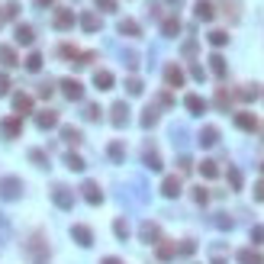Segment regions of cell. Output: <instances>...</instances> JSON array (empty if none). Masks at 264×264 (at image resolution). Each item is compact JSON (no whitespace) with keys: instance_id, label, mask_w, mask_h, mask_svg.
<instances>
[{"instance_id":"6da1fadb","label":"cell","mask_w":264,"mask_h":264,"mask_svg":"<svg viewBox=\"0 0 264 264\" xmlns=\"http://www.w3.org/2000/svg\"><path fill=\"white\" fill-rule=\"evenodd\" d=\"M26 258H29V264H49V242L42 232H32L26 239Z\"/></svg>"},{"instance_id":"7a4b0ae2","label":"cell","mask_w":264,"mask_h":264,"mask_svg":"<svg viewBox=\"0 0 264 264\" xmlns=\"http://www.w3.org/2000/svg\"><path fill=\"white\" fill-rule=\"evenodd\" d=\"M0 197H4V200H20L23 197V181L13 178V174H10V178H4V181H0Z\"/></svg>"},{"instance_id":"3957f363","label":"cell","mask_w":264,"mask_h":264,"mask_svg":"<svg viewBox=\"0 0 264 264\" xmlns=\"http://www.w3.org/2000/svg\"><path fill=\"white\" fill-rule=\"evenodd\" d=\"M52 200H55L58 209H71L74 206V193L68 190L65 184H55V187H52Z\"/></svg>"},{"instance_id":"277c9868","label":"cell","mask_w":264,"mask_h":264,"mask_svg":"<svg viewBox=\"0 0 264 264\" xmlns=\"http://www.w3.org/2000/svg\"><path fill=\"white\" fill-rule=\"evenodd\" d=\"M74 23H77V16H74V10H68V7L65 10H55V16H52V26H55L58 32H68Z\"/></svg>"},{"instance_id":"5b68a950","label":"cell","mask_w":264,"mask_h":264,"mask_svg":"<svg viewBox=\"0 0 264 264\" xmlns=\"http://www.w3.org/2000/svg\"><path fill=\"white\" fill-rule=\"evenodd\" d=\"M23 132V122H20V116H7L4 122H0V139H7V142H13L16 136Z\"/></svg>"},{"instance_id":"8992f818","label":"cell","mask_w":264,"mask_h":264,"mask_svg":"<svg viewBox=\"0 0 264 264\" xmlns=\"http://www.w3.org/2000/svg\"><path fill=\"white\" fill-rule=\"evenodd\" d=\"M61 94H65L68 100H81L84 97V84L77 81V77H65V81H61Z\"/></svg>"},{"instance_id":"52a82bcc","label":"cell","mask_w":264,"mask_h":264,"mask_svg":"<svg viewBox=\"0 0 264 264\" xmlns=\"http://www.w3.org/2000/svg\"><path fill=\"white\" fill-rule=\"evenodd\" d=\"M110 113H113L110 119H113V126H116V129H126V126H129V103H122V100L113 103Z\"/></svg>"},{"instance_id":"ba28073f","label":"cell","mask_w":264,"mask_h":264,"mask_svg":"<svg viewBox=\"0 0 264 264\" xmlns=\"http://www.w3.org/2000/svg\"><path fill=\"white\" fill-rule=\"evenodd\" d=\"M13 36H16V46H32V42H36V29H32L29 23H20Z\"/></svg>"},{"instance_id":"9c48e42d","label":"cell","mask_w":264,"mask_h":264,"mask_svg":"<svg viewBox=\"0 0 264 264\" xmlns=\"http://www.w3.org/2000/svg\"><path fill=\"white\" fill-rule=\"evenodd\" d=\"M71 239L81 245V248H91V245H94V232H91L87 226H74V229H71Z\"/></svg>"},{"instance_id":"30bf717a","label":"cell","mask_w":264,"mask_h":264,"mask_svg":"<svg viewBox=\"0 0 264 264\" xmlns=\"http://www.w3.org/2000/svg\"><path fill=\"white\" fill-rule=\"evenodd\" d=\"M184 107H187L193 116H203V113H206V100H203V97H197V94H187V97H184Z\"/></svg>"},{"instance_id":"8fae6325","label":"cell","mask_w":264,"mask_h":264,"mask_svg":"<svg viewBox=\"0 0 264 264\" xmlns=\"http://www.w3.org/2000/svg\"><path fill=\"white\" fill-rule=\"evenodd\" d=\"M139 235H142V242H148V245L161 242V229H158V223H142V229H139Z\"/></svg>"},{"instance_id":"7c38bea8","label":"cell","mask_w":264,"mask_h":264,"mask_svg":"<svg viewBox=\"0 0 264 264\" xmlns=\"http://www.w3.org/2000/svg\"><path fill=\"white\" fill-rule=\"evenodd\" d=\"M84 200H87V203H94V206H100L103 203V193H100V187H97V184L94 181H84Z\"/></svg>"},{"instance_id":"4fadbf2b","label":"cell","mask_w":264,"mask_h":264,"mask_svg":"<svg viewBox=\"0 0 264 264\" xmlns=\"http://www.w3.org/2000/svg\"><path fill=\"white\" fill-rule=\"evenodd\" d=\"M36 126H39V129H55V126H58V113H55V110L36 113Z\"/></svg>"},{"instance_id":"5bb4252c","label":"cell","mask_w":264,"mask_h":264,"mask_svg":"<svg viewBox=\"0 0 264 264\" xmlns=\"http://www.w3.org/2000/svg\"><path fill=\"white\" fill-rule=\"evenodd\" d=\"M197 142L203 145V148H213V145L219 142V129H216V126H203V129H200V139H197Z\"/></svg>"},{"instance_id":"9a60e30c","label":"cell","mask_w":264,"mask_h":264,"mask_svg":"<svg viewBox=\"0 0 264 264\" xmlns=\"http://www.w3.org/2000/svg\"><path fill=\"white\" fill-rule=\"evenodd\" d=\"M116 29H119V36H129V39L142 36V26H139L136 20H119V23H116Z\"/></svg>"},{"instance_id":"2e32d148","label":"cell","mask_w":264,"mask_h":264,"mask_svg":"<svg viewBox=\"0 0 264 264\" xmlns=\"http://www.w3.org/2000/svg\"><path fill=\"white\" fill-rule=\"evenodd\" d=\"M0 65H4V68H13V65H20V55H16V46H0Z\"/></svg>"},{"instance_id":"e0dca14e","label":"cell","mask_w":264,"mask_h":264,"mask_svg":"<svg viewBox=\"0 0 264 264\" xmlns=\"http://www.w3.org/2000/svg\"><path fill=\"white\" fill-rule=\"evenodd\" d=\"M193 13H197V20H203V23H209V20L216 16V10H213V4H209V0H197Z\"/></svg>"},{"instance_id":"ac0fdd59","label":"cell","mask_w":264,"mask_h":264,"mask_svg":"<svg viewBox=\"0 0 264 264\" xmlns=\"http://www.w3.org/2000/svg\"><path fill=\"white\" fill-rule=\"evenodd\" d=\"M164 81H168V87H184V71L178 65H168L164 68Z\"/></svg>"},{"instance_id":"d6986e66","label":"cell","mask_w":264,"mask_h":264,"mask_svg":"<svg viewBox=\"0 0 264 264\" xmlns=\"http://www.w3.org/2000/svg\"><path fill=\"white\" fill-rule=\"evenodd\" d=\"M235 126L245 132H254L258 129V119H254V113H235Z\"/></svg>"},{"instance_id":"ffe728a7","label":"cell","mask_w":264,"mask_h":264,"mask_svg":"<svg viewBox=\"0 0 264 264\" xmlns=\"http://www.w3.org/2000/svg\"><path fill=\"white\" fill-rule=\"evenodd\" d=\"M81 26H84V32H97V29L103 26V20H100L97 13H91V10H87V13H81Z\"/></svg>"},{"instance_id":"44dd1931","label":"cell","mask_w":264,"mask_h":264,"mask_svg":"<svg viewBox=\"0 0 264 264\" xmlns=\"http://www.w3.org/2000/svg\"><path fill=\"white\" fill-rule=\"evenodd\" d=\"M142 161H145V168H148V171H161V155H158V152H155V148H152V145H148V148H145Z\"/></svg>"},{"instance_id":"7402d4cb","label":"cell","mask_w":264,"mask_h":264,"mask_svg":"<svg viewBox=\"0 0 264 264\" xmlns=\"http://www.w3.org/2000/svg\"><path fill=\"white\" fill-rule=\"evenodd\" d=\"M94 87H97V91H110V87H113V74L103 71V68H100V71H94Z\"/></svg>"},{"instance_id":"603a6c76","label":"cell","mask_w":264,"mask_h":264,"mask_svg":"<svg viewBox=\"0 0 264 264\" xmlns=\"http://www.w3.org/2000/svg\"><path fill=\"white\" fill-rule=\"evenodd\" d=\"M29 161L36 164V168H42V171H49L52 164H49V155L42 152V148H29Z\"/></svg>"},{"instance_id":"cb8c5ba5","label":"cell","mask_w":264,"mask_h":264,"mask_svg":"<svg viewBox=\"0 0 264 264\" xmlns=\"http://www.w3.org/2000/svg\"><path fill=\"white\" fill-rule=\"evenodd\" d=\"M209 71H213L216 77H226V58L219 55V52H213V55H209Z\"/></svg>"},{"instance_id":"d4e9b609","label":"cell","mask_w":264,"mask_h":264,"mask_svg":"<svg viewBox=\"0 0 264 264\" xmlns=\"http://www.w3.org/2000/svg\"><path fill=\"white\" fill-rule=\"evenodd\" d=\"M13 110L16 113H29L32 110V97L29 94H13Z\"/></svg>"},{"instance_id":"484cf974","label":"cell","mask_w":264,"mask_h":264,"mask_svg":"<svg viewBox=\"0 0 264 264\" xmlns=\"http://www.w3.org/2000/svg\"><path fill=\"white\" fill-rule=\"evenodd\" d=\"M171 142L178 145V148L187 145L190 142V139H187V126H181V122H178V126H171Z\"/></svg>"},{"instance_id":"4316f807","label":"cell","mask_w":264,"mask_h":264,"mask_svg":"<svg viewBox=\"0 0 264 264\" xmlns=\"http://www.w3.org/2000/svg\"><path fill=\"white\" fill-rule=\"evenodd\" d=\"M161 193L174 200V197L181 193V178H164V184H161Z\"/></svg>"},{"instance_id":"83f0119b","label":"cell","mask_w":264,"mask_h":264,"mask_svg":"<svg viewBox=\"0 0 264 264\" xmlns=\"http://www.w3.org/2000/svg\"><path fill=\"white\" fill-rule=\"evenodd\" d=\"M119 58H122V65H126L129 71H136L139 61H142V58H139V52H132V49H122V52H119Z\"/></svg>"},{"instance_id":"f1b7e54d","label":"cell","mask_w":264,"mask_h":264,"mask_svg":"<svg viewBox=\"0 0 264 264\" xmlns=\"http://www.w3.org/2000/svg\"><path fill=\"white\" fill-rule=\"evenodd\" d=\"M161 32H164L168 39H174V36L181 32V20H178V16H168V20L161 23Z\"/></svg>"},{"instance_id":"f546056e","label":"cell","mask_w":264,"mask_h":264,"mask_svg":"<svg viewBox=\"0 0 264 264\" xmlns=\"http://www.w3.org/2000/svg\"><path fill=\"white\" fill-rule=\"evenodd\" d=\"M61 139H65L68 145H77L84 136H81V129H74V126H65V129H61Z\"/></svg>"},{"instance_id":"4dcf8cb0","label":"cell","mask_w":264,"mask_h":264,"mask_svg":"<svg viewBox=\"0 0 264 264\" xmlns=\"http://www.w3.org/2000/svg\"><path fill=\"white\" fill-rule=\"evenodd\" d=\"M235 97H239V100H245V103H251L254 97H258V84H245L242 91H235Z\"/></svg>"},{"instance_id":"1f68e13d","label":"cell","mask_w":264,"mask_h":264,"mask_svg":"<svg viewBox=\"0 0 264 264\" xmlns=\"http://www.w3.org/2000/svg\"><path fill=\"white\" fill-rule=\"evenodd\" d=\"M200 174H203L206 181H213V178H219V164H216V161H209V158H206V161L200 164Z\"/></svg>"},{"instance_id":"d6a6232c","label":"cell","mask_w":264,"mask_h":264,"mask_svg":"<svg viewBox=\"0 0 264 264\" xmlns=\"http://www.w3.org/2000/svg\"><path fill=\"white\" fill-rule=\"evenodd\" d=\"M158 122V107H145V113H142V129H152Z\"/></svg>"},{"instance_id":"836d02e7","label":"cell","mask_w":264,"mask_h":264,"mask_svg":"<svg viewBox=\"0 0 264 264\" xmlns=\"http://www.w3.org/2000/svg\"><path fill=\"white\" fill-rule=\"evenodd\" d=\"M107 155L113 158V161H122V158H126V148H122V142H110V148H107Z\"/></svg>"},{"instance_id":"e575fe53","label":"cell","mask_w":264,"mask_h":264,"mask_svg":"<svg viewBox=\"0 0 264 264\" xmlns=\"http://www.w3.org/2000/svg\"><path fill=\"white\" fill-rule=\"evenodd\" d=\"M239 261H242V264H261V254L251 251V248H242V251H239Z\"/></svg>"},{"instance_id":"d590c367","label":"cell","mask_w":264,"mask_h":264,"mask_svg":"<svg viewBox=\"0 0 264 264\" xmlns=\"http://www.w3.org/2000/svg\"><path fill=\"white\" fill-rule=\"evenodd\" d=\"M65 164H68L71 171H84V158H81V155H74V152H68V155H65Z\"/></svg>"},{"instance_id":"8d00e7d4","label":"cell","mask_w":264,"mask_h":264,"mask_svg":"<svg viewBox=\"0 0 264 264\" xmlns=\"http://www.w3.org/2000/svg\"><path fill=\"white\" fill-rule=\"evenodd\" d=\"M10 232H13V226H10V219H7L4 213H0V245H4L7 239H10Z\"/></svg>"},{"instance_id":"74e56055","label":"cell","mask_w":264,"mask_h":264,"mask_svg":"<svg viewBox=\"0 0 264 264\" xmlns=\"http://www.w3.org/2000/svg\"><path fill=\"white\" fill-rule=\"evenodd\" d=\"M226 42H229V32H223V29H213V32H209V46H226Z\"/></svg>"},{"instance_id":"f35d334b","label":"cell","mask_w":264,"mask_h":264,"mask_svg":"<svg viewBox=\"0 0 264 264\" xmlns=\"http://www.w3.org/2000/svg\"><path fill=\"white\" fill-rule=\"evenodd\" d=\"M39 68H42V55H39V52H32V55L26 58V71H32V74H36Z\"/></svg>"},{"instance_id":"ab89813d","label":"cell","mask_w":264,"mask_h":264,"mask_svg":"<svg viewBox=\"0 0 264 264\" xmlns=\"http://www.w3.org/2000/svg\"><path fill=\"white\" fill-rule=\"evenodd\" d=\"M126 91H129L132 97H139V94H142V91H145V84H142V81H139V77H129V81H126Z\"/></svg>"},{"instance_id":"60d3db41","label":"cell","mask_w":264,"mask_h":264,"mask_svg":"<svg viewBox=\"0 0 264 264\" xmlns=\"http://www.w3.org/2000/svg\"><path fill=\"white\" fill-rule=\"evenodd\" d=\"M84 119L97 122V119H100V107H97V103H87V107H84Z\"/></svg>"},{"instance_id":"b9f144b4","label":"cell","mask_w":264,"mask_h":264,"mask_svg":"<svg viewBox=\"0 0 264 264\" xmlns=\"http://www.w3.org/2000/svg\"><path fill=\"white\" fill-rule=\"evenodd\" d=\"M113 232H116L119 239H129V226H126V219H116V223H113Z\"/></svg>"},{"instance_id":"7bdbcfd3","label":"cell","mask_w":264,"mask_h":264,"mask_svg":"<svg viewBox=\"0 0 264 264\" xmlns=\"http://www.w3.org/2000/svg\"><path fill=\"white\" fill-rule=\"evenodd\" d=\"M181 52H184V58H193V55H197V39H187Z\"/></svg>"},{"instance_id":"ee69618b","label":"cell","mask_w":264,"mask_h":264,"mask_svg":"<svg viewBox=\"0 0 264 264\" xmlns=\"http://www.w3.org/2000/svg\"><path fill=\"white\" fill-rule=\"evenodd\" d=\"M58 55H61V58H77L81 52H77L74 46H58Z\"/></svg>"},{"instance_id":"f6af8a7d","label":"cell","mask_w":264,"mask_h":264,"mask_svg":"<svg viewBox=\"0 0 264 264\" xmlns=\"http://www.w3.org/2000/svg\"><path fill=\"white\" fill-rule=\"evenodd\" d=\"M174 251H178V248H174V245H158V258H161V261H168Z\"/></svg>"},{"instance_id":"bcb514c9","label":"cell","mask_w":264,"mask_h":264,"mask_svg":"<svg viewBox=\"0 0 264 264\" xmlns=\"http://www.w3.org/2000/svg\"><path fill=\"white\" fill-rule=\"evenodd\" d=\"M229 184H232L235 190L242 187V174H239V168H229Z\"/></svg>"},{"instance_id":"7dc6e473","label":"cell","mask_w":264,"mask_h":264,"mask_svg":"<svg viewBox=\"0 0 264 264\" xmlns=\"http://www.w3.org/2000/svg\"><path fill=\"white\" fill-rule=\"evenodd\" d=\"M52 94H55V84H52V81H46V84L39 87V97H42V100H49Z\"/></svg>"},{"instance_id":"c3c4849f","label":"cell","mask_w":264,"mask_h":264,"mask_svg":"<svg viewBox=\"0 0 264 264\" xmlns=\"http://www.w3.org/2000/svg\"><path fill=\"white\" fill-rule=\"evenodd\" d=\"M193 200H197V203H206V200H209L206 187H193Z\"/></svg>"},{"instance_id":"681fc988","label":"cell","mask_w":264,"mask_h":264,"mask_svg":"<svg viewBox=\"0 0 264 264\" xmlns=\"http://www.w3.org/2000/svg\"><path fill=\"white\" fill-rule=\"evenodd\" d=\"M4 10H7V16H10V20H13V16H20V10H23V7L16 4V0H10V4H7Z\"/></svg>"},{"instance_id":"f907efd6","label":"cell","mask_w":264,"mask_h":264,"mask_svg":"<svg viewBox=\"0 0 264 264\" xmlns=\"http://www.w3.org/2000/svg\"><path fill=\"white\" fill-rule=\"evenodd\" d=\"M216 107H219V110H229V94H226V91L216 94Z\"/></svg>"},{"instance_id":"816d5d0a","label":"cell","mask_w":264,"mask_h":264,"mask_svg":"<svg viewBox=\"0 0 264 264\" xmlns=\"http://www.w3.org/2000/svg\"><path fill=\"white\" fill-rule=\"evenodd\" d=\"M97 7L107 10V13H113V10H116V0H97Z\"/></svg>"},{"instance_id":"f5cc1de1","label":"cell","mask_w":264,"mask_h":264,"mask_svg":"<svg viewBox=\"0 0 264 264\" xmlns=\"http://www.w3.org/2000/svg\"><path fill=\"white\" fill-rule=\"evenodd\" d=\"M216 226H219V229H232V219H229L226 213H219V216H216Z\"/></svg>"},{"instance_id":"db71d44e","label":"cell","mask_w":264,"mask_h":264,"mask_svg":"<svg viewBox=\"0 0 264 264\" xmlns=\"http://www.w3.org/2000/svg\"><path fill=\"white\" fill-rule=\"evenodd\" d=\"M178 251H181V254H193V251H197V242H190V239H187V242H184Z\"/></svg>"},{"instance_id":"11a10c76","label":"cell","mask_w":264,"mask_h":264,"mask_svg":"<svg viewBox=\"0 0 264 264\" xmlns=\"http://www.w3.org/2000/svg\"><path fill=\"white\" fill-rule=\"evenodd\" d=\"M251 242H264V226H254L251 229Z\"/></svg>"},{"instance_id":"9f6ffc18","label":"cell","mask_w":264,"mask_h":264,"mask_svg":"<svg viewBox=\"0 0 264 264\" xmlns=\"http://www.w3.org/2000/svg\"><path fill=\"white\" fill-rule=\"evenodd\" d=\"M0 94H10V77L0 71Z\"/></svg>"},{"instance_id":"6f0895ef","label":"cell","mask_w":264,"mask_h":264,"mask_svg":"<svg viewBox=\"0 0 264 264\" xmlns=\"http://www.w3.org/2000/svg\"><path fill=\"white\" fill-rule=\"evenodd\" d=\"M190 74L197 77V81H203V77H206V71H203V68H200V65H190Z\"/></svg>"},{"instance_id":"680465c9","label":"cell","mask_w":264,"mask_h":264,"mask_svg":"<svg viewBox=\"0 0 264 264\" xmlns=\"http://www.w3.org/2000/svg\"><path fill=\"white\" fill-rule=\"evenodd\" d=\"M178 164H181V171H184V174H187V171L193 168V164H190V158H187V155H184V158H181V161H178Z\"/></svg>"},{"instance_id":"91938a15","label":"cell","mask_w":264,"mask_h":264,"mask_svg":"<svg viewBox=\"0 0 264 264\" xmlns=\"http://www.w3.org/2000/svg\"><path fill=\"white\" fill-rule=\"evenodd\" d=\"M158 100H161V103H164V107H171V103H174V97H171V94H168V91H164V94H161V97H158Z\"/></svg>"},{"instance_id":"94428289","label":"cell","mask_w":264,"mask_h":264,"mask_svg":"<svg viewBox=\"0 0 264 264\" xmlns=\"http://www.w3.org/2000/svg\"><path fill=\"white\" fill-rule=\"evenodd\" d=\"M254 197H258V200H264V181L258 184V187H254Z\"/></svg>"},{"instance_id":"6125c7cd","label":"cell","mask_w":264,"mask_h":264,"mask_svg":"<svg viewBox=\"0 0 264 264\" xmlns=\"http://www.w3.org/2000/svg\"><path fill=\"white\" fill-rule=\"evenodd\" d=\"M36 7H49V4H55V0H32Z\"/></svg>"},{"instance_id":"be15d7a7","label":"cell","mask_w":264,"mask_h":264,"mask_svg":"<svg viewBox=\"0 0 264 264\" xmlns=\"http://www.w3.org/2000/svg\"><path fill=\"white\" fill-rule=\"evenodd\" d=\"M103 264H122L119 258H103Z\"/></svg>"},{"instance_id":"e7e4bbea","label":"cell","mask_w":264,"mask_h":264,"mask_svg":"<svg viewBox=\"0 0 264 264\" xmlns=\"http://www.w3.org/2000/svg\"><path fill=\"white\" fill-rule=\"evenodd\" d=\"M171 4H181V0H171Z\"/></svg>"}]
</instances>
